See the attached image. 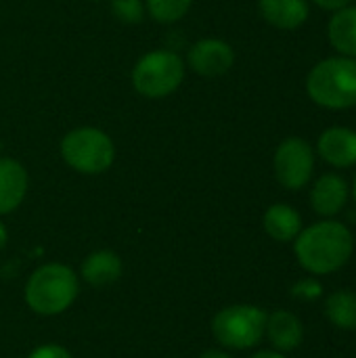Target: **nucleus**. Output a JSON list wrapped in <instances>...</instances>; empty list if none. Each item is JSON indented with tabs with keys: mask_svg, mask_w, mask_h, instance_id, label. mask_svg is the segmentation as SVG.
Returning <instances> with one entry per match:
<instances>
[{
	"mask_svg": "<svg viewBox=\"0 0 356 358\" xmlns=\"http://www.w3.org/2000/svg\"><path fill=\"white\" fill-rule=\"evenodd\" d=\"M298 264L313 277H325L342 271L355 254V235L348 224L336 218H323L304 227L294 239Z\"/></svg>",
	"mask_w": 356,
	"mask_h": 358,
	"instance_id": "nucleus-1",
	"label": "nucleus"
},
{
	"mask_svg": "<svg viewBox=\"0 0 356 358\" xmlns=\"http://www.w3.org/2000/svg\"><path fill=\"white\" fill-rule=\"evenodd\" d=\"M308 99L327 111L356 107V59L334 55L317 61L304 82Z\"/></svg>",
	"mask_w": 356,
	"mask_h": 358,
	"instance_id": "nucleus-2",
	"label": "nucleus"
},
{
	"mask_svg": "<svg viewBox=\"0 0 356 358\" xmlns=\"http://www.w3.org/2000/svg\"><path fill=\"white\" fill-rule=\"evenodd\" d=\"M80 294V277L61 262L38 266L25 283L23 296L29 310L40 317H59L71 308Z\"/></svg>",
	"mask_w": 356,
	"mask_h": 358,
	"instance_id": "nucleus-3",
	"label": "nucleus"
},
{
	"mask_svg": "<svg viewBox=\"0 0 356 358\" xmlns=\"http://www.w3.org/2000/svg\"><path fill=\"white\" fill-rule=\"evenodd\" d=\"M59 153L73 172L97 176L113 166L115 143L105 130L97 126H80L61 138Z\"/></svg>",
	"mask_w": 356,
	"mask_h": 358,
	"instance_id": "nucleus-4",
	"label": "nucleus"
},
{
	"mask_svg": "<svg viewBox=\"0 0 356 358\" xmlns=\"http://www.w3.org/2000/svg\"><path fill=\"white\" fill-rule=\"evenodd\" d=\"M187 63L170 48H155L145 52L132 67V88L145 99H166L174 94L185 82Z\"/></svg>",
	"mask_w": 356,
	"mask_h": 358,
	"instance_id": "nucleus-5",
	"label": "nucleus"
},
{
	"mask_svg": "<svg viewBox=\"0 0 356 358\" xmlns=\"http://www.w3.org/2000/svg\"><path fill=\"white\" fill-rule=\"evenodd\" d=\"M269 313L254 304H233L218 310L212 319L214 340L229 350H250L264 338Z\"/></svg>",
	"mask_w": 356,
	"mask_h": 358,
	"instance_id": "nucleus-6",
	"label": "nucleus"
},
{
	"mask_svg": "<svg viewBox=\"0 0 356 358\" xmlns=\"http://www.w3.org/2000/svg\"><path fill=\"white\" fill-rule=\"evenodd\" d=\"M317 168L315 147L302 136L283 138L273 153V172L287 191H302L313 182Z\"/></svg>",
	"mask_w": 356,
	"mask_h": 358,
	"instance_id": "nucleus-7",
	"label": "nucleus"
},
{
	"mask_svg": "<svg viewBox=\"0 0 356 358\" xmlns=\"http://www.w3.org/2000/svg\"><path fill=\"white\" fill-rule=\"evenodd\" d=\"M185 63L201 78H218L233 69L235 48L220 38H201L191 44Z\"/></svg>",
	"mask_w": 356,
	"mask_h": 358,
	"instance_id": "nucleus-8",
	"label": "nucleus"
},
{
	"mask_svg": "<svg viewBox=\"0 0 356 358\" xmlns=\"http://www.w3.org/2000/svg\"><path fill=\"white\" fill-rule=\"evenodd\" d=\"M311 208L321 218H336L342 214L350 199V185L338 172L321 174L311 187Z\"/></svg>",
	"mask_w": 356,
	"mask_h": 358,
	"instance_id": "nucleus-9",
	"label": "nucleus"
},
{
	"mask_svg": "<svg viewBox=\"0 0 356 358\" xmlns=\"http://www.w3.org/2000/svg\"><path fill=\"white\" fill-rule=\"evenodd\" d=\"M315 153L336 170L356 168V130L348 126H329L319 138Z\"/></svg>",
	"mask_w": 356,
	"mask_h": 358,
	"instance_id": "nucleus-10",
	"label": "nucleus"
},
{
	"mask_svg": "<svg viewBox=\"0 0 356 358\" xmlns=\"http://www.w3.org/2000/svg\"><path fill=\"white\" fill-rule=\"evenodd\" d=\"M29 176L15 157H0V216L13 214L25 199Z\"/></svg>",
	"mask_w": 356,
	"mask_h": 358,
	"instance_id": "nucleus-11",
	"label": "nucleus"
},
{
	"mask_svg": "<svg viewBox=\"0 0 356 358\" xmlns=\"http://www.w3.org/2000/svg\"><path fill=\"white\" fill-rule=\"evenodd\" d=\"M260 17L275 29H300L311 17V0H258Z\"/></svg>",
	"mask_w": 356,
	"mask_h": 358,
	"instance_id": "nucleus-12",
	"label": "nucleus"
},
{
	"mask_svg": "<svg viewBox=\"0 0 356 358\" xmlns=\"http://www.w3.org/2000/svg\"><path fill=\"white\" fill-rule=\"evenodd\" d=\"M264 338L271 342L273 350L287 355V352L298 350L300 344L304 342V325H302L300 317H296L290 310L279 308L266 317Z\"/></svg>",
	"mask_w": 356,
	"mask_h": 358,
	"instance_id": "nucleus-13",
	"label": "nucleus"
},
{
	"mask_svg": "<svg viewBox=\"0 0 356 358\" xmlns=\"http://www.w3.org/2000/svg\"><path fill=\"white\" fill-rule=\"evenodd\" d=\"M122 271H124V264L115 252L97 250L82 260L78 277L92 287H107V285H113L115 281H120Z\"/></svg>",
	"mask_w": 356,
	"mask_h": 358,
	"instance_id": "nucleus-14",
	"label": "nucleus"
},
{
	"mask_svg": "<svg viewBox=\"0 0 356 358\" xmlns=\"http://www.w3.org/2000/svg\"><path fill=\"white\" fill-rule=\"evenodd\" d=\"M264 233L277 243H292L304 229L300 212L290 203H273L262 216Z\"/></svg>",
	"mask_w": 356,
	"mask_h": 358,
	"instance_id": "nucleus-15",
	"label": "nucleus"
},
{
	"mask_svg": "<svg viewBox=\"0 0 356 358\" xmlns=\"http://www.w3.org/2000/svg\"><path fill=\"white\" fill-rule=\"evenodd\" d=\"M327 42L336 55L356 59V4L332 13L327 21Z\"/></svg>",
	"mask_w": 356,
	"mask_h": 358,
	"instance_id": "nucleus-16",
	"label": "nucleus"
},
{
	"mask_svg": "<svg viewBox=\"0 0 356 358\" xmlns=\"http://www.w3.org/2000/svg\"><path fill=\"white\" fill-rule=\"evenodd\" d=\"M323 313L334 327L344 331H356V292L336 289L325 298Z\"/></svg>",
	"mask_w": 356,
	"mask_h": 358,
	"instance_id": "nucleus-17",
	"label": "nucleus"
},
{
	"mask_svg": "<svg viewBox=\"0 0 356 358\" xmlns=\"http://www.w3.org/2000/svg\"><path fill=\"white\" fill-rule=\"evenodd\" d=\"M193 0H145L147 15L164 25L178 23L191 10Z\"/></svg>",
	"mask_w": 356,
	"mask_h": 358,
	"instance_id": "nucleus-18",
	"label": "nucleus"
},
{
	"mask_svg": "<svg viewBox=\"0 0 356 358\" xmlns=\"http://www.w3.org/2000/svg\"><path fill=\"white\" fill-rule=\"evenodd\" d=\"M111 15L122 23H141L147 15L145 0H111Z\"/></svg>",
	"mask_w": 356,
	"mask_h": 358,
	"instance_id": "nucleus-19",
	"label": "nucleus"
},
{
	"mask_svg": "<svg viewBox=\"0 0 356 358\" xmlns=\"http://www.w3.org/2000/svg\"><path fill=\"white\" fill-rule=\"evenodd\" d=\"M325 294L323 289V283L317 279V277H304V279H298L294 285H292V298L294 300H300V302H317L321 300Z\"/></svg>",
	"mask_w": 356,
	"mask_h": 358,
	"instance_id": "nucleus-20",
	"label": "nucleus"
},
{
	"mask_svg": "<svg viewBox=\"0 0 356 358\" xmlns=\"http://www.w3.org/2000/svg\"><path fill=\"white\" fill-rule=\"evenodd\" d=\"M27 358H73L71 357V352L65 348V346H61V344H42V346H38V348H34Z\"/></svg>",
	"mask_w": 356,
	"mask_h": 358,
	"instance_id": "nucleus-21",
	"label": "nucleus"
},
{
	"mask_svg": "<svg viewBox=\"0 0 356 358\" xmlns=\"http://www.w3.org/2000/svg\"><path fill=\"white\" fill-rule=\"evenodd\" d=\"M315 6H319V8H323V10H329V13H334V10H338V8H344V6H348V4H353V0H311Z\"/></svg>",
	"mask_w": 356,
	"mask_h": 358,
	"instance_id": "nucleus-22",
	"label": "nucleus"
},
{
	"mask_svg": "<svg viewBox=\"0 0 356 358\" xmlns=\"http://www.w3.org/2000/svg\"><path fill=\"white\" fill-rule=\"evenodd\" d=\"M250 358H287L283 352H279V350H258L256 355H252Z\"/></svg>",
	"mask_w": 356,
	"mask_h": 358,
	"instance_id": "nucleus-23",
	"label": "nucleus"
},
{
	"mask_svg": "<svg viewBox=\"0 0 356 358\" xmlns=\"http://www.w3.org/2000/svg\"><path fill=\"white\" fill-rule=\"evenodd\" d=\"M199 358H233L229 352H225V350H218V348H210V350H206L204 355Z\"/></svg>",
	"mask_w": 356,
	"mask_h": 358,
	"instance_id": "nucleus-24",
	"label": "nucleus"
},
{
	"mask_svg": "<svg viewBox=\"0 0 356 358\" xmlns=\"http://www.w3.org/2000/svg\"><path fill=\"white\" fill-rule=\"evenodd\" d=\"M6 241H8V231H6V227H4V222L0 220V252L6 248Z\"/></svg>",
	"mask_w": 356,
	"mask_h": 358,
	"instance_id": "nucleus-25",
	"label": "nucleus"
},
{
	"mask_svg": "<svg viewBox=\"0 0 356 358\" xmlns=\"http://www.w3.org/2000/svg\"><path fill=\"white\" fill-rule=\"evenodd\" d=\"M350 195H353V199H355V203H356V172H355V178H353V185H350Z\"/></svg>",
	"mask_w": 356,
	"mask_h": 358,
	"instance_id": "nucleus-26",
	"label": "nucleus"
},
{
	"mask_svg": "<svg viewBox=\"0 0 356 358\" xmlns=\"http://www.w3.org/2000/svg\"><path fill=\"white\" fill-rule=\"evenodd\" d=\"M0 153H2V141H0Z\"/></svg>",
	"mask_w": 356,
	"mask_h": 358,
	"instance_id": "nucleus-27",
	"label": "nucleus"
},
{
	"mask_svg": "<svg viewBox=\"0 0 356 358\" xmlns=\"http://www.w3.org/2000/svg\"><path fill=\"white\" fill-rule=\"evenodd\" d=\"M92 2H99V0H92Z\"/></svg>",
	"mask_w": 356,
	"mask_h": 358,
	"instance_id": "nucleus-28",
	"label": "nucleus"
}]
</instances>
